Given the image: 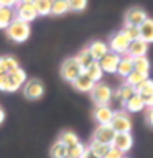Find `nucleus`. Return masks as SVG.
Here are the masks:
<instances>
[{"instance_id": "f257e3e1", "label": "nucleus", "mask_w": 153, "mask_h": 158, "mask_svg": "<svg viewBox=\"0 0 153 158\" xmlns=\"http://www.w3.org/2000/svg\"><path fill=\"white\" fill-rule=\"evenodd\" d=\"M5 31H7V36L12 40V41H15V43H23V41H27V40L30 38L31 27H30V23L15 18L13 22L10 23V27L5 30Z\"/></svg>"}, {"instance_id": "f03ea898", "label": "nucleus", "mask_w": 153, "mask_h": 158, "mask_svg": "<svg viewBox=\"0 0 153 158\" xmlns=\"http://www.w3.org/2000/svg\"><path fill=\"white\" fill-rule=\"evenodd\" d=\"M84 73V69L81 68V64L77 63L76 58H66L61 64V77L64 79L66 82H74L76 79Z\"/></svg>"}, {"instance_id": "7ed1b4c3", "label": "nucleus", "mask_w": 153, "mask_h": 158, "mask_svg": "<svg viewBox=\"0 0 153 158\" xmlns=\"http://www.w3.org/2000/svg\"><path fill=\"white\" fill-rule=\"evenodd\" d=\"M130 40H128L125 35H123L122 30H118L117 33H114L110 40H109V49H110L112 53L118 54V56H125L128 53V48H130Z\"/></svg>"}, {"instance_id": "20e7f679", "label": "nucleus", "mask_w": 153, "mask_h": 158, "mask_svg": "<svg viewBox=\"0 0 153 158\" xmlns=\"http://www.w3.org/2000/svg\"><path fill=\"white\" fill-rule=\"evenodd\" d=\"M91 94H92V101L96 102V106H109L110 101L114 99V91L104 82H97L92 87Z\"/></svg>"}, {"instance_id": "39448f33", "label": "nucleus", "mask_w": 153, "mask_h": 158, "mask_svg": "<svg viewBox=\"0 0 153 158\" xmlns=\"http://www.w3.org/2000/svg\"><path fill=\"white\" fill-rule=\"evenodd\" d=\"M110 127L115 133H130L132 130V120L125 110H114V118L110 122Z\"/></svg>"}, {"instance_id": "423d86ee", "label": "nucleus", "mask_w": 153, "mask_h": 158, "mask_svg": "<svg viewBox=\"0 0 153 158\" xmlns=\"http://www.w3.org/2000/svg\"><path fill=\"white\" fill-rule=\"evenodd\" d=\"M23 92H25V97L30 99V101H38L44 94V86L39 79H28L23 84Z\"/></svg>"}, {"instance_id": "0eeeda50", "label": "nucleus", "mask_w": 153, "mask_h": 158, "mask_svg": "<svg viewBox=\"0 0 153 158\" xmlns=\"http://www.w3.org/2000/svg\"><path fill=\"white\" fill-rule=\"evenodd\" d=\"M38 13L35 8V3H18L15 7V18L22 20V22L31 23L33 20H36Z\"/></svg>"}, {"instance_id": "6e6552de", "label": "nucleus", "mask_w": 153, "mask_h": 158, "mask_svg": "<svg viewBox=\"0 0 153 158\" xmlns=\"http://www.w3.org/2000/svg\"><path fill=\"white\" fill-rule=\"evenodd\" d=\"M148 18L147 12L140 7H132L127 10L125 13V27H140V25Z\"/></svg>"}, {"instance_id": "1a4fd4ad", "label": "nucleus", "mask_w": 153, "mask_h": 158, "mask_svg": "<svg viewBox=\"0 0 153 158\" xmlns=\"http://www.w3.org/2000/svg\"><path fill=\"white\" fill-rule=\"evenodd\" d=\"M114 137H115V132L110 125H99L96 130H94L92 135V142L96 143H105V145H112Z\"/></svg>"}, {"instance_id": "9d476101", "label": "nucleus", "mask_w": 153, "mask_h": 158, "mask_svg": "<svg viewBox=\"0 0 153 158\" xmlns=\"http://www.w3.org/2000/svg\"><path fill=\"white\" fill-rule=\"evenodd\" d=\"M132 145H133V138L130 133H115L114 137V142H112V147L118 150L120 153L125 155L127 152L132 150Z\"/></svg>"}, {"instance_id": "9b49d317", "label": "nucleus", "mask_w": 153, "mask_h": 158, "mask_svg": "<svg viewBox=\"0 0 153 158\" xmlns=\"http://www.w3.org/2000/svg\"><path fill=\"white\" fill-rule=\"evenodd\" d=\"M120 58L122 56H118V54L110 51V53H107L101 61H99V64H101V68H102L104 73L117 74V68H118V63H120Z\"/></svg>"}, {"instance_id": "f8f14e48", "label": "nucleus", "mask_w": 153, "mask_h": 158, "mask_svg": "<svg viewBox=\"0 0 153 158\" xmlns=\"http://www.w3.org/2000/svg\"><path fill=\"white\" fill-rule=\"evenodd\" d=\"M94 118L99 125H110L114 118V110L110 106H96L94 107Z\"/></svg>"}, {"instance_id": "ddd939ff", "label": "nucleus", "mask_w": 153, "mask_h": 158, "mask_svg": "<svg viewBox=\"0 0 153 158\" xmlns=\"http://www.w3.org/2000/svg\"><path fill=\"white\" fill-rule=\"evenodd\" d=\"M87 49L91 51L94 61H101V59L105 56L107 53H110L109 44H107L105 41H101V40H94V41L87 46Z\"/></svg>"}, {"instance_id": "4468645a", "label": "nucleus", "mask_w": 153, "mask_h": 158, "mask_svg": "<svg viewBox=\"0 0 153 158\" xmlns=\"http://www.w3.org/2000/svg\"><path fill=\"white\" fill-rule=\"evenodd\" d=\"M123 107H125L127 114H137V112H142L143 109H145V102H143V97L140 94H133V96L123 104Z\"/></svg>"}, {"instance_id": "2eb2a0df", "label": "nucleus", "mask_w": 153, "mask_h": 158, "mask_svg": "<svg viewBox=\"0 0 153 158\" xmlns=\"http://www.w3.org/2000/svg\"><path fill=\"white\" fill-rule=\"evenodd\" d=\"M148 53V44L145 41H142V40H135V41L130 43V48H128V56H130L132 59L135 58H143L147 56Z\"/></svg>"}, {"instance_id": "dca6fc26", "label": "nucleus", "mask_w": 153, "mask_h": 158, "mask_svg": "<svg viewBox=\"0 0 153 158\" xmlns=\"http://www.w3.org/2000/svg\"><path fill=\"white\" fill-rule=\"evenodd\" d=\"M72 86H74V89H76V91H79V92H91L92 87L96 86V82H94L86 73H82L81 76H79L76 81L72 82Z\"/></svg>"}, {"instance_id": "f3484780", "label": "nucleus", "mask_w": 153, "mask_h": 158, "mask_svg": "<svg viewBox=\"0 0 153 158\" xmlns=\"http://www.w3.org/2000/svg\"><path fill=\"white\" fill-rule=\"evenodd\" d=\"M140 40L142 41H145L147 44L153 43V18H147L145 22H143L140 27Z\"/></svg>"}, {"instance_id": "a211bd4d", "label": "nucleus", "mask_w": 153, "mask_h": 158, "mask_svg": "<svg viewBox=\"0 0 153 158\" xmlns=\"http://www.w3.org/2000/svg\"><path fill=\"white\" fill-rule=\"evenodd\" d=\"M22 87L20 84L15 81V79L10 76L8 73L5 74H0V91H5V92H15Z\"/></svg>"}, {"instance_id": "6ab92c4d", "label": "nucleus", "mask_w": 153, "mask_h": 158, "mask_svg": "<svg viewBox=\"0 0 153 158\" xmlns=\"http://www.w3.org/2000/svg\"><path fill=\"white\" fill-rule=\"evenodd\" d=\"M132 71H133V59L128 54H125V56L120 58V63H118V68H117V74L120 77H127L132 74Z\"/></svg>"}, {"instance_id": "aec40b11", "label": "nucleus", "mask_w": 153, "mask_h": 158, "mask_svg": "<svg viewBox=\"0 0 153 158\" xmlns=\"http://www.w3.org/2000/svg\"><path fill=\"white\" fill-rule=\"evenodd\" d=\"M15 20V8L0 7V30H7Z\"/></svg>"}, {"instance_id": "412c9836", "label": "nucleus", "mask_w": 153, "mask_h": 158, "mask_svg": "<svg viewBox=\"0 0 153 158\" xmlns=\"http://www.w3.org/2000/svg\"><path fill=\"white\" fill-rule=\"evenodd\" d=\"M133 94H137V92H135V87H132V86H128L127 82H123L122 86L115 91L114 97H115V99H120L122 104H125V102L128 101V99H130V97L133 96Z\"/></svg>"}, {"instance_id": "4be33fe9", "label": "nucleus", "mask_w": 153, "mask_h": 158, "mask_svg": "<svg viewBox=\"0 0 153 158\" xmlns=\"http://www.w3.org/2000/svg\"><path fill=\"white\" fill-rule=\"evenodd\" d=\"M84 73H86L87 76L91 77L96 84H97V82H101V81H102V77H104V71H102V68H101V64H99V61H94V63H92L91 66H89Z\"/></svg>"}, {"instance_id": "5701e85b", "label": "nucleus", "mask_w": 153, "mask_h": 158, "mask_svg": "<svg viewBox=\"0 0 153 158\" xmlns=\"http://www.w3.org/2000/svg\"><path fill=\"white\" fill-rule=\"evenodd\" d=\"M150 68H151V64L147 59V56L133 59V71H137L140 74H145V76L148 77V74H150Z\"/></svg>"}, {"instance_id": "b1692460", "label": "nucleus", "mask_w": 153, "mask_h": 158, "mask_svg": "<svg viewBox=\"0 0 153 158\" xmlns=\"http://www.w3.org/2000/svg\"><path fill=\"white\" fill-rule=\"evenodd\" d=\"M77 59V63L81 64V68L86 71V69L91 66V64L94 63V59H92V54H91V51H89L87 48H84V49H81V51L77 53V56H74Z\"/></svg>"}, {"instance_id": "393cba45", "label": "nucleus", "mask_w": 153, "mask_h": 158, "mask_svg": "<svg viewBox=\"0 0 153 158\" xmlns=\"http://www.w3.org/2000/svg\"><path fill=\"white\" fill-rule=\"evenodd\" d=\"M110 148H112V145H105V143H96V142H92L91 145H89V150H91L97 158H105V155L110 152Z\"/></svg>"}, {"instance_id": "a878e982", "label": "nucleus", "mask_w": 153, "mask_h": 158, "mask_svg": "<svg viewBox=\"0 0 153 158\" xmlns=\"http://www.w3.org/2000/svg\"><path fill=\"white\" fill-rule=\"evenodd\" d=\"M58 140L61 142V143H64L68 148H71V147H74V145H77V143H79V137H77L74 132L66 130V132H63L61 135H59Z\"/></svg>"}, {"instance_id": "bb28decb", "label": "nucleus", "mask_w": 153, "mask_h": 158, "mask_svg": "<svg viewBox=\"0 0 153 158\" xmlns=\"http://www.w3.org/2000/svg\"><path fill=\"white\" fill-rule=\"evenodd\" d=\"M51 5L53 0H35V8L39 17H46L51 13Z\"/></svg>"}, {"instance_id": "cd10ccee", "label": "nucleus", "mask_w": 153, "mask_h": 158, "mask_svg": "<svg viewBox=\"0 0 153 158\" xmlns=\"http://www.w3.org/2000/svg\"><path fill=\"white\" fill-rule=\"evenodd\" d=\"M66 12H69L68 0H53V5H51V13L53 15H63Z\"/></svg>"}, {"instance_id": "c85d7f7f", "label": "nucleus", "mask_w": 153, "mask_h": 158, "mask_svg": "<svg viewBox=\"0 0 153 158\" xmlns=\"http://www.w3.org/2000/svg\"><path fill=\"white\" fill-rule=\"evenodd\" d=\"M145 79H148L145 74H140V73H137V71H132L130 76H127V77H125V82L128 84V86H132V87H135V89H137L143 81H145Z\"/></svg>"}, {"instance_id": "c756f323", "label": "nucleus", "mask_w": 153, "mask_h": 158, "mask_svg": "<svg viewBox=\"0 0 153 158\" xmlns=\"http://www.w3.org/2000/svg\"><path fill=\"white\" fill-rule=\"evenodd\" d=\"M51 158H66V153H68V147L64 145V143L61 142H56V143H53V147H51Z\"/></svg>"}, {"instance_id": "7c9ffc66", "label": "nucleus", "mask_w": 153, "mask_h": 158, "mask_svg": "<svg viewBox=\"0 0 153 158\" xmlns=\"http://www.w3.org/2000/svg\"><path fill=\"white\" fill-rule=\"evenodd\" d=\"M135 92L137 94H140V96L143 97V96H151L153 94V79H145L140 86H138L137 89H135Z\"/></svg>"}, {"instance_id": "2f4dec72", "label": "nucleus", "mask_w": 153, "mask_h": 158, "mask_svg": "<svg viewBox=\"0 0 153 158\" xmlns=\"http://www.w3.org/2000/svg\"><path fill=\"white\" fill-rule=\"evenodd\" d=\"M86 148L81 142L77 143V145H74L71 148H68V153H66V158H82L84 153H86Z\"/></svg>"}, {"instance_id": "473e14b6", "label": "nucleus", "mask_w": 153, "mask_h": 158, "mask_svg": "<svg viewBox=\"0 0 153 158\" xmlns=\"http://www.w3.org/2000/svg\"><path fill=\"white\" fill-rule=\"evenodd\" d=\"M123 35L130 40V41H135V40H140V30H138V27H125L123 25L122 28Z\"/></svg>"}, {"instance_id": "72a5a7b5", "label": "nucleus", "mask_w": 153, "mask_h": 158, "mask_svg": "<svg viewBox=\"0 0 153 158\" xmlns=\"http://www.w3.org/2000/svg\"><path fill=\"white\" fill-rule=\"evenodd\" d=\"M69 3V10L72 12H82L87 8V0H68Z\"/></svg>"}, {"instance_id": "f704fd0d", "label": "nucleus", "mask_w": 153, "mask_h": 158, "mask_svg": "<svg viewBox=\"0 0 153 158\" xmlns=\"http://www.w3.org/2000/svg\"><path fill=\"white\" fill-rule=\"evenodd\" d=\"M3 59H5V68H7V73H8V74L13 73V71H17V69L20 68L18 61H17L13 56H3Z\"/></svg>"}, {"instance_id": "c9c22d12", "label": "nucleus", "mask_w": 153, "mask_h": 158, "mask_svg": "<svg viewBox=\"0 0 153 158\" xmlns=\"http://www.w3.org/2000/svg\"><path fill=\"white\" fill-rule=\"evenodd\" d=\"M10 76H12V77L15 79V81H17V82L20 84V86H23V84L27 82V73H25L22 68H18L17 71L10 73Z\"/></svg>"}, {"instance_id": "e433bc0d", "label": "nucleus", "mask_w": 153, "mask_h": 158, "mask_svg": "<svg viewBox=\"0 0 153 158\" xmlns=\"http://www.w3.org/2000/svg\"><path fill=\"white\" fill-rule=\"evenodd\" d=\"M20 2L18 0H0V7H5V8H15Z\"/></svg>"}, {"instance_id": "4c0bfd02", "label": "nucleus", "mask_w": 153, "mask_h": 158, "mask_svg": "<svg viewBox=\"0 0 153 158\" xmlns=\"http://www.w3.org/2000/svg\"><path fill=\"white\" fill-rule=\"evenodd\" d=\"M123 156H125V155H123V153H120L118 150H115L114 147L110 148V152L105 155V158H123Z\"/></svg>"}, {"instance_id": "58836bf2", "label": "nucleus", "mask_w": 153, "mask_h": 158, "mask_svg": "<svg viewBox=\"0 0 153 158\" xmlns=\"http://www.w3.org/2000/svg\"><path fill=\"white\" fill-rule=\"evenodd\" d=\"M143 102H145L147 109H151L153 107V94L151 96H143Z\"/></svg>"}, {"instance_id": "ea45409f", "label": "nucleus", "mask_w": 153, "mask_h": 158, "mask_svg": "<svg viewBox=\"0 0 153 158\" xmlns=\"http://www.w3.org/2000/svg\"><path fill=\"white\" fill-rule=\"evenodd\" d=\"M145 118H147V123H148V125H151V127H153V107L147 110V115H145Z\"/></svg>"}, {"instance_id": "a19ab883", "label": "nucleus", "mask_w": 153, "mask_h": 158, "mask_svg": "<svg viewBox=\"0 0 153 158\" xmlns=\"http://www.w3.org/2000/svg\"><path fill=\"white\" fill-rule=\"evenodd\" d=\"M7 73V68H5V59L3 56H0V74H5Z\"/></svg>"}, {"instance_id": "79ce46f5", "label": "nucleus", "mask_w": 153, "mask_h": 158, "mask_svg": "<svg viewBox=\"0 0 153 158\" xmlns=\"http://www.w3.org/2000/svg\"><path fill=\"white\" fill-rule=\"evenodd\" d=\"M82 158H97V156L94 155V153L89 150V147H87V148H86V153H84V156H82Z\"/></svg>"}, {"instance_id": "37998d69", "label": "nucleus", "mask_w": 153, "mask_h": 158, "mask_svg": "<svg viewBox=\"0 0 153 158\" xmlns=\"http://www.w3.org/2000/svg\"><path fill=\"white\" fill-rule=\"evenodd\" d=\"M3 120H5V110H3V107L0 106V125L3 123Z\"/></svg>"}, {"instance_id": "c03bdc74", "label": "nucleus", "mask_w": 153, "mask_h": 158, "mask_svg": "<svg viewBox=\"0 0 153 158\" xmlns=\"http://www.w3.org/2000/svg\"><path fill=\"white\" fill-rule=\"evenodd\" d=\"M20 3H35V0H18Z\"/></svg>"}, {"instance_id": "a18cd8bd", "label": "nucleus", "mask_w": 153, "mask_h": 158, "mask_svg": "<svg viewBox=\"0 0 153 158\" xmlns=\"http://www.w3.org/2000/svg\"><path fill=\"white\" fill-rule=\"evenodd\" d=\"M123 158H128V156H123Z\"/></svg>"}]
</instances>
